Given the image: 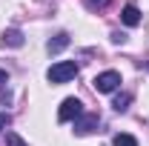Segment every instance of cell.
Listing matches in <instances>:
<instances>
[{"label":"cell","mask_w":149,"mask_h":146,"mask_svg":"<svg viewBox=\"0 0 149 146\" xmlns=\"http://www.w3.org/2000/svg\"><path fill=\"white\" fill-rule=\"evenodd\" d=\"M120 20H123L126 26H138V23H141V9H138L135 3H126L123 12H120Z\"/></svg>","instance_id":"5"},{"label":"cell","mask_w":149,"mask_h":146,"mask_svg":"<svg viewBox=\"0 0 149 146\" xmlns=\"http://www.w3.org/2000/svg\"><path fill=\"white\" fill-rule=\"evenodd\" d=\"M80 112H83V103H80L77 97H66V100L60 103V109H57V120H60V123L77 120V117H80Z\"/></svg>","instance_id":"2"},{"label":"cell","mask_w":149,"mask_h":146,"mask_svg":"<svg viewBox=\"0 0 149 146\" xmlns=\"http://www.w3.org/2000/svg\"><path fill=\"white\" fill-rule=\"evenodd\" d=\"M3 123H6V120H3V117H0V129H3Z\"/></svg>","instance_id":"14"},{"label":"cell","mask_w":149,"mask_h":146,"mask_svg":"<svg viewBox=\"0 0 149 146\" xmlns=\"http://www.w3.org/2000/svg\"><path fill=\"white\" fill-rule=\"evenodd\" d=\"M6 80H9V74H6V72H3V69H0V89L6 86Z\"/></svg>","instance_id":"13"},{"label":"cell","mask_w":149,"mask_h":146,"mask_svg":"<svg viewBox=\"0 0 149 146\" xmlns=\"http://www.w3.org/2000/svg\"><path fill=\"white\" fill-rule=\"evenodd\" d=\"M74 74H77V63L74 60H60L49 69V80L52 83H69Z\"/></svg>","instance_id":"1"},{"label":"cell","mask_w":149,"mask_h":146,"mask_svg":"<svg viewBox=\"0 0 149 146\" xmlns=\"http://www.w3.org/2000/svg\"><path fill=\"white\" fill-rule=\"evenodd\" d=\"M86 6H89L92 12H100V9H106V6H109V0H86Z\"/></svg>","instance_id":"11"},{"label":"cell","mask_w":149,"mask_h":146,"mask_svg":"<svg viewBox=\"0 0 149 146\" xmlns=\"http://www.w3.org/2000/svg\"><path fill=\"white\" fill-rule=\"evenodd\" d=\"M95 129H97V115H83V117L74 120V132L77 135H89Z\"/></svg>","instance_id":"4"},{"label":"cell","mask_w":149,"mask_h":146,"mask_svg":"<svg viewBox=\"0 0 149 146\" xmlns=\"http://www.w3.org/2000/svg\"><path fill=\"white\" fill-rule=\"evenodd\" d=\"M112 146H138V140L132 135H115L112 138Z\"/></svg>","instance_id":"9"},{"label":"cell","mask_w":149,"mask_h":146,"mask_svg":"<svg viewBox=\"0 0 149 146\" xmlns=\"http://www.w3.org/2000/svg\"><path fill=\"white\" fill-rule=\"evenodd\" d=\"M66 46H69V35H66V32L55 35V40H49V52H60V49H66Z\"/></svg>","instance_id":"7"},{"label":"cell","mask_w":149,"mask_h":146,"mask_svg":"<svg viewBox=\"0 0 149 146\" xmlns=\"http://www.w3.org/2000/svg\"><path fill=\"white\" fill-rule=\"evenodd\" d=\"M92 83H95V89H97V92L106 95V92H115L118 86H120V74H118V72H100Z\"/></svg>","instance_id":"3"},{"label":"cell","mask_w":149,"mask_h":146,"mask_svg":"<svg viewBox=\"0 0 149 146\" xmlns=\"http://www.w3.org/2000/svg\"><path fill=\"white\" fill-rule=\"evenodd\" d=\"M112 40H115V43H123V40H126V35H120V32H112Z\"/></svg>","instance_id":"12"},{"label":"cell","mask_w":149,"mask_h":146,"mask_svg":"<svg viewBox=\"0 0 149 146\" xmlns=\"http://www.w3.org/2000/svg\"><path fill=\"white\" fill-rule=\"evenodd\" d=\"M3 43L6 46H23V32H17V29H9V32H3Z\"/></svg>","instance_id":"6"},{"label":"cell","mask_w":149,"mask_h":146,"mask_svg":"<svg viewBox=\"0 0 149 146\" xmlns=\"http://www.w3.org/2000/svg\"><path fill=\"white\" fill-rule=\"evenodd\" d=\"M129 103H132V95H129V92H123V95H118V97L112 100L115 112H126V109H129Z\"/></svg>","instance_id":"8"},{"label":"cell","mask_w":149,"mask_h":146,"mask_svg":"<svg viewBox=\"0 0 149 146\" xmlns=\"http://www.w3.org/2000/svg\"><path fill=\"white\" fill-rule=\"evenodd\" d=\"M6 146H26V140L20 138L17 132H6Z\"/></svg>","instance_id":"10"}]
</instances>
